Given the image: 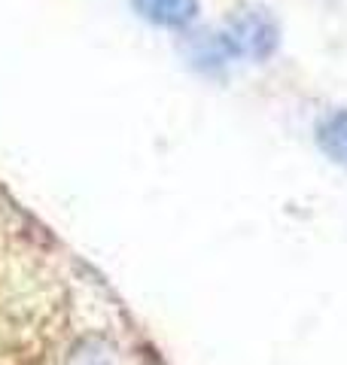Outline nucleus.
<instances>
[{"label": "nucleus", "instance_id": "obj_3", "mask_svg": "<svg viewBox=\"0 0 347 365\" xmlns=\"http://www.w3.org/2000/svg\"><path fill=\"white\" fill-rule=\"evenodd\" d=\"M317 143L335 165L347 168V110H335L317 125Z\"/></svg>", "mask_w": 347, "mask_h": 365}, {"label": "nucleus", "instance_id": "obj_1", "mask_svg": "<svg viewBox=\"0 0 347 365\" xmlns=\"http://www.w3.org/2000/svg\"><path fill=\"white\" fill-rule=\"evenodd\" d=\"M235 55H250V58H268L277 49L281 31L274 19L265 9H244L228 21V31L223 34Z\"/></svg>", "mask_w": 347, "mask_h": 365}, {"label": "nucleus", "instance_id": "obj_2", "mask_svg": "<svg viewBox=\"0 0 347 365\" xmlns=\"http://www.w3.org/2000/svg\"><path fill=\"white\" fill-rule=\"evenodd\" d=\"M131 6L159 28H186L198 16V0H131Z\"/></svg>", "mask_w": 347, "mask_h": 365}, {"label": "nucleus", "instance_id": "obj_4", "mask_svg": "<svg viewBox=\"0 0 347 365\" xmlns=\"http://www.w3.org/2000/svg\"><path fill=\"white\" fill-rule=\"evenodd\" d=\"M64 365H122L119 350H116L107 338H86L67 353Z\"/></svg>", "mask_w": 347, "mask_h": 365}]
</instances>
